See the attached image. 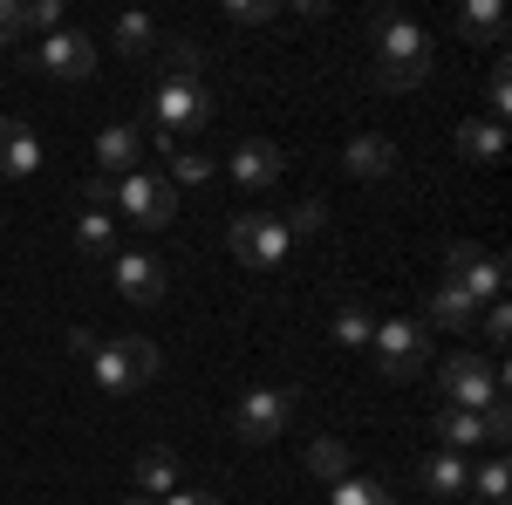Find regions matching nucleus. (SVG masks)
<instances>
[{"instance_id": "nucleus-1", "label": "nucleus", "mask_w": 512, "mask_h": 505, "mask_svg": "<svg viewBox=\"0 0 512 505\" xmlns=\"http://www.w3.org/2000/svg\"><path fill=\"white\" fill-rule=\"evenodd\" d=\"M431 76V35L410 21V14H376V89H417Z\"/></svg>"}, {"instance_id": "nucleus-2", "label": "nucleus", "mask_w": 512, "mask_h": 505, "mask_svg": "<svg viewBox=\"0 0 512 505\" xmlns=\"http://www.w3.org/2000/svg\"><path fill=\"white\" fill-rule=\"evenodd\" d=\"M164 369L158 342H144V335H117V342H96L89 349V376L103 396H130V389H144L151 376Z\"/></svg>"}, {"instance_id": "nucleus-3", "label": "nucleus", "mask_w": 512, "mask_h": 505, "mask_svg": "<svg viewBox=\"0 0 512 505\" xmlns=\"http://www.w3.org/2000/svg\"><path fill=\"white\" fill-rule=\"evenodd\" d=\"M437 389H444V410H485V403L506 396V369L485 362V355H472V349H458V355H444Z\"/></svg>"}, {"instance_id": "nucleus-4", "label": "nucleus", "mask_w": 512, "mask_h": 505, "mask_svg": "<svg viewBox=\"0 0 512 505\" xmlns=\"http://www.w3.org/2000/svg\"><path fill=\"white\" fill-rule=\"evenodd\" d=\"M294 410H301V389H294V383H260V389L239 396L233 430L246 437V444H274L280 430L294 424Z\"/></svg>"}, {"instance_id": "nucleus-5", "label": "nucleus", "mask_w": 512, "mask_h": 505, "mask_svg": "<svg viewBox=\"0 0 512 505\" xmlns=\"http://www.w3.org/2000/svg\"><path fill=\"white\" fill-rule=\"evenodd\" d=\"M369 349H376V369H383V383H417V369L431 362V335H424L417 321H376Z\"/></svg>"}, {"instance_id": "nucleus-6", "label": "nucleus", "mask_w": 512, "mask_h": 505, "mask_svg": "<svg viewBox=\"0 0 512 505\" xmlns=\"http://www.w3.org/2000/svg\"><path fill=\"white\" fill-rule=\"evenodd\" d=\"M226 246H233L239 267L253 273H274L280 260H287V226H280V212H246V219H233V233H226Z\"/></svg>"}, {"instance_id": "nucleus-7", "label": "nucleus", "mask_w": 512, "mask_h": 505, "mask_svg": "<svg viewBox=\"0 0 512 505\" xmlns=\"http://www.w3.org/2000/svg\"><path fill=\"white\" fill-rule=\"evenodd\" d=\"M444 260H451V287H458L472 308H492V301L506 294V260H499V253H478L472 239H451Z\"/></svg>"}, {"instance_id": "nucleus-8", "label": "nucleus", "mask_w": 512, "mask_h": 505, "mask_svg": "<svg viewBox=\"0 0 512 505\" xmlns=\"http://www.w3.org/2000/svg\"><path fill=\"white\" fill-rule=\"evenodd\" d=\"M28 69H41V76H55V82H82L96 69V41H89V28H55V35L35 41Z\"/></svg>"}, {"instance_id": "nucleus-9", "label": "nucleus", "mask_w": 512, "mask_h": 505, "mask_svg": "<svg viewBox=\"0 0 512 505\" xmlns=\"http://www.w3.org/2000/svg\"><path fill=\"white\" fill-rule=\"evenodd\" d=\"M151 110H158V123L151 130H198V123L212 117V96H205V82H185V76H164L158 96H151Z\"/></svg>"}, {"instance_id": "nucleus-10", "label": "nucleus", "mask_w": 512, "mask_h": 505, "mask_svg": "<svg viewBox=\"0 0 512 505\" xmlns=\"http://www.w3.org/2000/svg\"><path fill=\"white\" fill-rule=\"evenodd\" d=\"M117 205L130 212V219H144V226H171V219H178V192H171V178H151V171L117 178Z\"/></svg>"}, {"instance_id": "nucleus-11", "label": "nucleus", "mask_w": 512, "mask_h": 505, "mask_svg": "<svg viewBox=\"0 0 512 505\" xmlns=\"http://www.w3.org/2000/svg\"><path fill=\"white\" fill-rule=\"evenodd\" d=\"M164 260L158 253H117V294L123 301H137V308H158L164 301Z\"/></svg>"}, {"instance_id": "nucleus-12", "label": "nucleus", "mask_w": 512, "mask_h": 505, "mask_svg": "<svg viewBox=\"0 0 512 505\" xmlns=\"http://www.w3.org/2000/svg\"><path fill=\"white\" fill-rule=\"evenodd\" d=\"M144 164V123H110L96 137V178H130Z\"/></svg>"}, {"instance_id": "nucleus-13", "label": "nucleus", "mask_w": 512, "mask_h": 505, "mask_svg": "<svg viewBox=\"0 0 512 505\" xmlns=\"http://www.w3.org/2000/svg\"><path fill=\"white\" fill-rule=\"evenodd\" d=\"M226 171H233V185H246V192H267L280 171H287V157H280V144H267V137H246Z\"/></svg>"}, {"instance_id": "nucleus-14", "label": "nucleus", "mask_w": 512, "mask_h": 505, "mask_svg": "<svg viewBox=\"0 0 512 505\" xmlns=\"http://www.w3.org/2000/svg\"><path fill=\"white\" fill-rule=\"evenodd\" d=\"M41 171V144L21 117H0V178H35Z\"/></svg>"}, {"instance_id": "nucleus-15", "label": "nucleus", "mask_w": 512, "mask_h": 505, "mask_svg": "<svg viewBox=\"0 0 512 505\" xmlns=\"http://www.w3.org/2000/svg\"><path fill=\"white\" fill-rule=\"evenodd\" d=\"M417 485L437 492V499H458V492H472V458H458V451H431V458L417 465Z\"/></svg>"}, {"instance_id": "nucleus-16", "label": "nucleus", "mask_w": 512, "mask_h": 505, "mask_svg": "<svg viewBox=\"0 0 512 505\" xmlns=\"http://www.w3.org/2000/svg\"><path fill=\"white\" fill-rule=\"evenodd\" d=\"M431 437H437V451H458V458H465V451H478V444H492L478 410H437V417H431Z\"/></svg>"}, {"instance_id": "nucleus-17", "label": "nucleus", "mask_w": 512, "mask_h": 505, "mask_svg": "<svg viewBox=\"0 0 512 505\" xmlns=\"http://www.w3.org/2000/svg\"><path fill=\"white\" fill-rule=\"evenodd\" d=\"M130 478H137V499H164V492H178V451H164V444L137 451Z\"/></svg>"}, {"instance_id": "nucleus-18", "label": "nucleus", "mask_w": 512, "mask_h": 505, "mask_svg": "<svg viewBox=\"0 0 512 505\" xmlns=\"http://www.w3.org/2000/svg\"><path fill=\"white\" fill-rule=\"evenodd\" d=\"M342 164H349L355 178H390L396 171V144L390 137H355L349 151H342Z\"/></svg>"}, {"instance_id": "nucleus-19", "label": "nucleus", "mask_w": 512, "mask_h": 505, "mask_svg": "<svg viewBox=\"0 0 512 505\" xmlns=\"http://www.w3.org/2000/svg\"><path fill=\"white\" fill-rule=\"evenodd\" d=\"M499 151H506V123L478 117V123H465V130H458V157H465V164H492Z\"/></svg>"}, {"instance_id": "nucleus-20", "label": "nucleus", "mask_w": 512, "mask_h": 505, "mask_svg": "<svg viewBox=\"0 0 512 505\" xmlns=\"http://www.w3.org/2000/svg\"><path fill=\"white\" fill-rule=\"evenodd\" d=\"M458 28H465V41H492V48H499L506 7H499V0H465V7H458Z\"/></svg>"}, {"instance_id": "nucleus-21", "label": "nucleus", "mask_w": 512, "mask_h": 505, "mask_svg": "<svg viewBox=\"0 0 512 505\" xmlns=\"http://www.w3.org/2000/svg\"><path fill=\"white\" fill-rule=\"evenodd\" d=\"M76 253H89V260H110V253H117V219L82 205V219H76Z\"/></svg>"}, {"instance_id": "nucleus-22", "label": "nucleus", "mask_w": 512, "mask_h": 505, "mask_svg": "<svg viewBox=\"0 0 512 505\" xmlns=\"http://www.w3.org/2000/svg\"><path fill=\"white\" fill-rule=\"evenodd\" d=\"M431 328H465V335L478 328V308L465 301V294H458V287H451V280H444V287L431 294Z\"/></svg>"}, {"instance_id": "nucleus-23", "label": "nucleus", "mask_w": 512, "mask_h": 505, "mask_svg": "<svg viewBox=\"0 0 512 505\" xmlns=\"http://www.w3.org/2000/svg\"><path fill=\"white\" fill-rule=\"evenodd\" d=\"M328 335H335V349H369V335H376V314H369V308H335Z\"/></svg>"}, {"instance_id": "nucleus-24", "label": "nucleus", "mask_w": 512, "mask_h": 505, "mask_svg": "<svg viewBox=\"0 0 512 505\" xmlns=\"http://www.w3.org/2000/svg\"><path fill=\"white\" fill-rule=\"evenodd\" d=\"M308 471L328 478V485L349 478V444H342V437H315V444H308Z\"/></svg>"}, {"instance_id": "nucleus-25", "label": "nucleus", "mask_w": 512, "mask_h": 505, "mask_svg": "<svg viewBox=\"0 0 512 505\" xmlns=\"http://www.w3.org/2000/svg\"><path fill=\"white\" fill-rule=\"evenodd\" d=\"M110 41H117V55H151V41H158V28H151V14H117V28H110Z\"/></svg>"}, {"instance_id": "nucleus-26", "label": "nucleus", "mask_w": 512, "mask_h": 505, "mask_svg": "<svg viewBox=\"0 0 512 505\" xmlns=\"http://www.w3.org/2000/svg\"><path fill=\"white\" fill-rule=\"evenodd\" d=\"M472 492L485 505H506L512 499V465H506V458H485V465L472 471Z\"/></svg>"}, {"instance_id": "nucleus-27", "label": "nucleus", "mask_w": 512, "mask_h": 505, "mask_svg": "<svg viewBox=\"0 0 512 505\" xmlns=\"http://www.w3.org/2000/svg\"><path fill=\"white\" fill-rule=\"evenodd\" d=\"M328 505H390V492L376 478H335L328 485Z\"/></svg>"}, {"instance_id": "nucleus-28", "label": "nucleus", "mask_w": 512, "mask_h": 505, "mask_svg": "<svg viewBox=\"0 0 512 505\" xmlns=\"http://www.w3.org/2000/svg\"><path fill=\"white\" fill-rule=\"evenodd\" d=\"M280 226H287V239H315L321 226H328V205H321V198H301L294 212H280Z\"/></svg>"}, {"instance_id": "nucleus-29", "label": "nucleus", "mask_w": 512, "mask_h": 505, "mask_svg": "<svg viewBox=\"0 0 512 505\" xmlns=\"http://www.w3.org/2000/svg\"><path fill=\"white\" fill-rule=\"evenodd\" d=\"M205 178H212V157L205 151H178L171 157V192H178V185H205Z\"/></svg>"}, {"instance_id": "nucleus-30", "label": "nucleus", "mask_w": 512, "mask_h": 505, "mask_svg": "<svg viewBox=\"0 0 512 505\" xmlns=\"http://www.w3.org/2000/svg\"><path fill=\"white\" fill-rule=\"evenodd\" d=\"M485 110H492V123H506L512 110V82H506V55L492 62V82H485Z\"/></svg>"}, {"instance_id": "nucleus-31", "label": "nucleus", "mask_w": 512, "mask_h": 505, "mask_svg": "<svg viewBox=\"0 0 512 505\" xmlns=\"http://www.w3.org/2000/svg\"><path fill=\"white\" fill-rule=\"evenodd\" d=\"M28 28H35V35L69 28V7H62V0H28Z\"/></svg>"}, {"instance_id": "nucleus-32", "label": "nucleus", "mask_w": 512, "mask_h": 505, "mask_svg": "<svg viewBox=\"0 0 512 505\" xmlns=\"http://www.w3.org/2000/svg\"><path fill=\"white\" fill-rule=\"evenodd\" d=\"M478 335H485L492 349H506V335H512V314H506V301H492V308H478Z\"/></svg>"}, {"instance_id": "nucleus-33", "label": "nucleus", "mask_w": 512, "mask_h": 505, "mask_svg": "<svg viewBox=\"0 0 512 505\" xmlns=\"http://www.w3.org/2000/svg\"><path fill=\"white\" fill-rule=\"evenodd\" d=\"M21 35H28V0H0V48H14Z\"/></svg>"}, {"instance_id": "nucleus-34", "label": "nucleus", "mask_w": 512, "mask_h": 505, "mask_svg": "<svg viewBox=\"0 0 512 505\" xmlns=\"http://www.w3.org/2000/svg\"><path fill=\"white\" fill-rule=\"evenodd\" d=\"M274 14H280L274 0H233V7H226L233 28H260V21H274Z\"/></svg>"}, {"instance_id": "nucleus-35", "label": "nucleus", "mask_w": 512, "mask_h": 505, "mask_svg": "<svg viewBox=\"0 0 512 505\" xmlns=\"http://www.w3.org/2000/svg\"><path fill=\"white\" fill-rule=\"evenodd\" d=\"M198 69H205V48H198V41H171V76L198 82Z\"/></svg>"}, {"instance_id": "nucleus-36", "label": "nucleus", "mask_w": 512, "mask_h": 505, "mask_svg": "<svg viewBox=\"0 0 512 505\" xmlns=\"http://www.w3.org/2000/svg\"><path fill=\"white\" fill-rule=\"evenodd\" d=\"M158 505H219V499H212V492H185V485H178V492H164Z\"/></svg>"}, {"instance_id": "nucleus-37", "label": "nucleus", "mask_w": 512, "mask_h": 505, "mask_svg": "<svg viewBox=\"0 0 512 505\" xmlns=\"http://www.w3.org/2000/svg\"><path fill=\"white\" fill-rule=\"evenodd\" d=\"M123 505H151V499H137V492H130V499H123Z\"/></svg>"}]
</instances>
